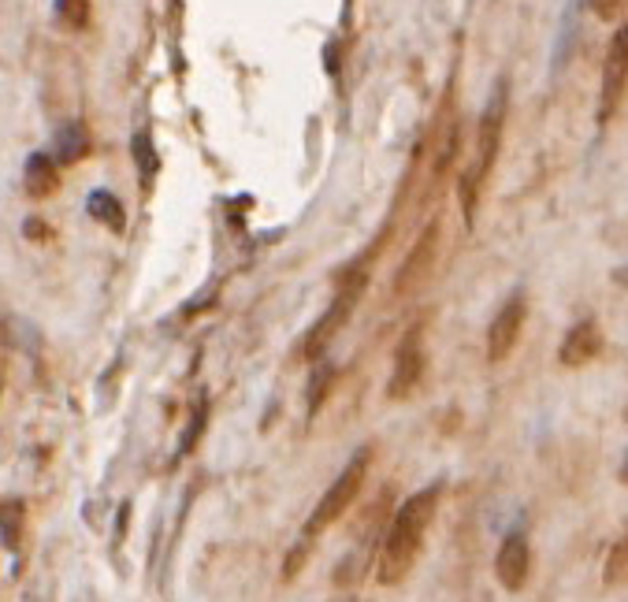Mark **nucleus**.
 Wrapping results in <instances>:
<instances>
[{
	"instance_id": "5",
	"label": "nucleus",
	"mask_w": 628,
	"mask_h": 602,
	"mask_svg": "<svg viewBox=\"0 0 628 602\" xmlns=\"http://www.w3.org/2000/svg\"><path fill=\"white\" fill-rule=\"evenodd\" d=\"M439 249H443V223L435 220L424 227V235L413 242V249L406 253V261L394 275V298H413L417 290L428 287L435 264H439Z\"/></svg>"
},
{
	"instance_id": "3",
	"label": "nucleus",
	"mask_w": 628,
	"mask_h": 602,
	"mask_svg": "<svg viewBox=\"0 0 628 602\" xmlns=\"http://www.w3.org/2000/svg\"><path fill=\"white\" fill-rule=\"evenodd\" d=\"M365 290H368V275L365 272L346 275V283L339 287V294L331 298V305L320 313V320H316L313 328H309V335H305V357H309V361H316V357L324 354V350L331 346V339H335V335H339V331L354 320V309L361 305Z\"/></svg>"
},
{
	"instance_id": "10",
	"label": "nucleus",
	"mask_w": 628,
	"mask_h": 602,
	"mask_svg": "<svg viewBox=\"0 0 628 602\" xmlns=\"http://www.w3.org/2000/svg\"><path fill=\"white\" fill-rule=\"evenodd\" d=\"M625 60H628L625 30H617L614 49H610V56H606V86H602V101H606V108H617V101H621V90H625Z\"/></svg>"
},
{
	"instance_id": "13",
	"label": "nucleus",
	"mask_w": 628,
	"mask_h": 602,
	"mask_svg": "<svg viewBox=\"0 0 628 602\" xmlns=\"http://www.w3.org/2000/svg\"><path fill=\"white\" fill-rule=\"evenodd\" d=\"M90 216H93V220L108 223V227H116V231H123V223H127V212H123V205H119V201L108 194V190H93V194H90Z\"/></svg>"
},
{
	"instance_id": "14",
	"label": "nucleus",
	"mask_w": 628,
	"mask_h": 602,
	"mask_svg": "<svg viewBox=\"0 0 628 602\" xmlns=\"http://www.w3.org/2000/svg\"><path fill=\"white\" fill-rule=\"evenodd\" d=\"M331 387H335V368H331V365L316 368V376L309 380V417H316V413L324 409Z\"/></svg>"
},
{
	"instance_id": "7",
	"label": "nucleus",
	"mask_w": 628,
	"mask_h": 602,
	"mask_svg": "<svg viewBox=\"0 0 628 602\" xmlns=\"http://www.w3.org/2000/svg\"><path fill=\"white\" fill-rule=\"evenodd\" d=\"M524 316H528L524 294H510V298L502 301V309H498L495 320H491V328H487V361H491V365L506 361V357L517 350V339H521V331H524Z\"/></svg>"
},
{
	"instance_id": "11",
	"label": "nucleus",
	"mask_w": 628,
	"mask_h": 602,
	"mask_svg": "<svg viewBox=\"0 0 628 602\" xmlns=\"http://www.w3.org/2000/svg\"><path fill=\"white\" fill-rule=\"evenodd\" d=\"M86 149H90L86 127H82V123H67V127H60V134H56L53 160H60V164H75L79 157H86Z\"/></svg>"
},
{
	"instance_id": "4",
	"label": "nucleus",
	"mask_w": 628,
	"mask_h": 602,
	"mask_svg": "<svg viewBox=\"0 0 628 602\" xmlns=\"http://www.w3.org/2000/svg\"><path fill=\"white\" fill-rule=\"evenodd\" d=\"M424 331H428L424 324H413V328L402 335L398 350H394L391 380H387V398H391V402H406L409 394L424 383V372H428V342H424Z\"/></svg>"
},
{
	"instance_id": "18",
	"label": "nucleus",
	"mask_w": 628,
	"mask_h": 602,
	"mask_svg": "<svg viewBox=\"0 0 628 602\" xmlns=\"http://www.w3.org/2000/svg\"><path fill=\"white\" fill-rule=\"evenodd\" d=\"M591 8H595V15H602V19H614L617 12H621V4L625 0H588Z\"/></svg>"
},
{
	"instance_id": "1",
	"label": "nucleus",
	"mask_w": 628,
	"mask_h": 602,
	"mask_svg": "<svg viewBox=\"0 0 628 602\" xmlns=\"http://www.w3.org/2000/svg\"><path fill=\"white\" fill-rule=\"evenodd\" d=\"M435 510H439V487L435 484L420 487L417 495H409L398 506L391 528H387V539H383L380 562H376V580L383 588H394L413 573L420 550H424V539H428V528L435 521Z\"/></svg>"
},
{
	"instance_id": "17",
	"label": "nucleus",
	"mask_w": 628,
	"mask_h": 602,
	"mask_svg": "<svg viewBox=\"0 0 628 602\" xmlns=\"http://www.w3.org/2000/svg\"><path fill=\"white\" fill-rule=\"evenodd\" d=\"M205 420H209V402L201 398V406H197V413H194V424H190V432H186V439H183V454H190L197 446V439H201V428H205Z\"/></svg>"
},
{
	"instance_id": "8",
	"label": "nucleus",
	"mask_w": 628,
	"mask_h": 602,
	"mask_svg": "<svg viewBox=\"0 0 628 602\" xmlns=\"http://www.w3.org/2000/svg\"><path fill=\"white\" fill-rule=\"evenodd\" d=\"M528 573H532V550H528V539L524 532H510L502 539V547L495 554V576L498 584L506 591H521L528 584Z\"/></svg>"
},
{
	"instance_id": "16",
	"label": "nucleus",
	"mask_w": 628,
	"mask_h": 602,
	"mask_svg": "<svg viewBox=\"0 0 628 602\" xmlns=\"http://www.w3.org/2000/svg\"><path fill=\"white\" fill-rule=\"evenodd\" d=\"M606 584H610V588L625 584V539H617L614 547H610V558H606Z\"/></svg>"
},
{
	"instance_id": "2",
	"label": "nucleus",
	"mask_w": 628,
	"mask_h": 602,
	"mask_svg": "<svg viewBox=\"0 0 628 602\" xmlns=\"http://www.w3.org/2000/svg\"><path fill=\"white\" fill-rule=\"evenodd\" d=\"M368 465H372V446H361L354 458L346 461V469L335 476V484L324 491V498L316 502V510L309 513L305 539L324 536L339 517H346V510L357 502V495H361V487H365V480H368Z\"/></svg>"
},
{
	"instance_id": "12",
	"label": "nucleus",
	"mask_w": 628,
	"mask_h": 602,
	"mask_svg": "<svg viewBox=\"0 0 628 602\" xmlns=\"http://www.w3.org/2000/svg\"><path fill=\"white\" fill-rule=\"evenodd\" d=\"M23 183H27V194L30 197H49L56 190V171H53V160L45 157V153H34L27 160V175H23Z\"/></svg>"
},
{
	"instance_id": "6",
	"label": "nucleus",
	"mask_w": 628,
	"mask_h": 602,
	"mask_svg": "<svg viewBox=\"0 0 628 602\" xmlns=\"http://www.w3.org/2000/svg\"><path fill=\"white\" fill-rule=\"evenodd\" d=\"M498 131H502V97L491 101V108H487L484 123H480V149H476V160H472V168L465 171V179H461V209H465V220H472L487 171H491V164H495L498 157Z\"/></svg>"
},
{
	"instance_id": "9",
	"label": "nucleus",
	"mask_w": 628,
	"mask_h": 602,
	"mask_svg": "<svg viewBox=\"0 0 628 602\" xmlns=\"http://www.w3.org/2000/svg\"><path fill=\"white\" fill-rule=\"evenodd\" d=\"M602 354V331L595 320H580L565 331L562 346H558V361L565 368H584Z\"/></svg>"
},
{
	"instance_id": "15",
	"label": "nucleus",
	"mask_w": 628,
	"mask_h": 602,
	"mask_svg": "<svg viewBox=\"0 0 628 602\" xmlns=\"http://www.w3.org/2000/svg\"><path fill=\"white\" fill-rule=\"evenodd\" d=\"M134 160H138V168H142L145 183H153V175H157V168H160V157H157V149H153L149 131L134 134Z\"/></svg>"
}]
</instances>
